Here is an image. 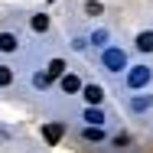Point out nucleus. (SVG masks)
<instances>
[{"instance_id":"8","label":"nucleus","mask_w":153,"mask_h":153,"mask_svg":"<svg viewBox=\"0 0 153 153\" xmlns=\"http://www.w3.org/2000/svg\"><path fill=\"white\" fill-rule=\"evenodd\" d=\"M13 82V75H10V68L7 65H0V85H10Z\"/></svg>"},{"instance_id":"2","label":"nucleus","mask_w":153,"mask_h":153,"mask_svg":"<svg viewBox=\"0 0 153 153\" xmlns=\"http://www.w3.org/2000/svg\"><path fill=\"white\" fill-rule=\"evenodd\" d=\"M137 46H140V52H153V33H140Z\"/></svg>"},{"instance_id":"11","label":"nucleus","mask_w":153,"mask_h":153,"mask_svg":"<svg viewBox=\"0 0 153 153\" xmlns=\"http://www.w3.org/2000/svg\"><path fill=\"white\" fill-rule=\"evenodd\" d=\"M85 137H88V140H101V130H94V127H91V130H85Z\"/></svg>"},{"instance_id":"7","label":"nucleus","mask_w":153,"mask_h":153,"mask_svg":"<svg viewBox=\"0 0 153 153\" xmlns=\"http://www.w3.org/2000/svg\"><path fill=\"white\" fill-rule=\"evenodd\" d=\"M46 26H49V20H46V16H33V30H36V33H42Z\"/></svg>"},{"instance_id":"5","label":"nucleus","mask_w":153,"mask_h":153,"mask_svg":"<svg viewBox=\"0 0 153 153\" xmlns=\"http://www.w3.org/2000/svg\"><path fill=\"white\" fill-rule=\"evenodd\" d=\"M62 88H65V91H78V88H82L78 75H65V78H62Z\"/></svg>"},{"instance_id":"6","label":"nucleus","mask_w":153,"mask_h":153,"mask_svg":"<svg viewBox=\"0 0 153 153\" xmlns=\"http://www.w3.org/2000/svg\"><path fill=\"white\" fill-rule=\"evenodd\" d=\"M62 72H65V62H62V59H52V62H49V78H59Z\"/></svg>"},{"instance_id":"3","label":"nucleus","mask_w":153,"mask_h":153,"mask_svg":"<svg viewBox=\"0 0 153 153\" xmlns=\"http://www.w3.org/2000/svg\"><path fill=\"white\" fill-rule=\"evenodd\" d=\"M85 98H88V104H98V101L104 98V91H101L98 85H88V88H85Z\"/></svg>"},{"instance_id":"1","label":"nucleus","mask_w":153,"mask_h":153,"mask_svg":"<svg viewBox=\"0 0 153 153\" xmlns=\"http://www.w3.org/2000/svg\"><path fill=\"white\" fill-rule=\"evenodd\" d=\"M0 49H3V52H13V49H16V36H13V33H0Z\"/></svg>"},{"instance_id":"9","label":"nucleus","mask_w":153,"mask_h":153,"mask_svg":"<svg viewBox=\"0 0 153 153\" xmlns=\"http://www.w3.org/2000/svg\"><path fill=\"white\" fill-rule=\"evenodd\" d=\"M143 78H147V72H143V68H137V72H134V75H130V82H134V85H140V82H143Z\"/></svg>"},{"instance_id":"4","label":"nucleus","mask_w":153,"mask_h":153,"mask_svg":"<svg viewBox=\"0 0 153 153\" xmlns=\"http://www.w3.org/2000/svg\"><path fill=\"white\" fill-rule=\"evenodd\" d=\"M42 134H46V140H49V143H59V137H62V124H52V127H46Z\"/></svg>"},{"instance_id":"10","label":"nucleus","mask_w":153,"mask_h":153,"mask_svg":"<svg viewBox=\"0 0 153 153\" xmlns=\"http://www.w3.org/2000/svg\"><path fill=\"white\" fill-rule=\"evenodd\" d=\"M85 10L94 16V13H101V3H94V0H91V3H85Z\"/></svg>"}]
</instances>
